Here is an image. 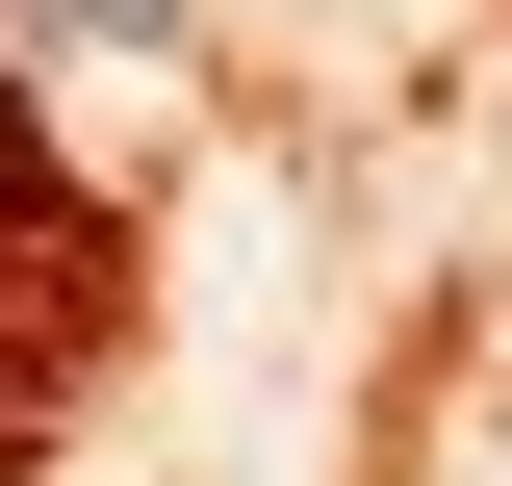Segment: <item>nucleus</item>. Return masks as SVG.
Returning <instances> with one entry per match:
<instances>
[{
  "label": "nucleus",
  "instance_id": "1",
  "mask_svg": "<svg viewBox=\"0 0 512 486\" xmlns=\"http://www.w3.org/2000/svg\"><path fill=\"white\" fill-rule=\"evenodd\" d=\"M0 26H26V52H180L205 0H0Z\"/></svg>",
  "mask_w": 512,
  "mask_h": 486
}]
</instances>
